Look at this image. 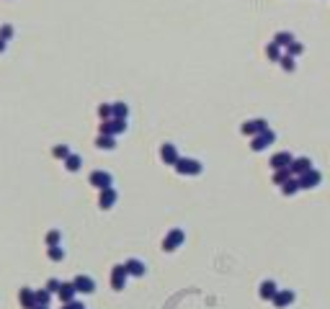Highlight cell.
Here are the masks:
<instances>
[{
	"label": "cell",
	"instance_id": "1",
	"mask_svg": "<svg viewBox=\"0 0 330 309\" xmlns=\"http://www.w3.org/2000/svg\"><path fill=\"white\" fill-rule=\"evenodd\" d=\"M173 168L181 175H201V170H204V165L199 163V160H193V157H178V163Z\"/></svg>",
	"mask_w": 330,
	"mask_h": 309
},
{
	"label": "cell",
	"instance_id": "2",
	"mask_svg": "<svg viewBox=\"0 0 330 309\" xmlns=\"http://www.w3.org/2000/svg\"><path fill=\"white\" fill-rule=\"evenodd\" d=\"M186 242V232L181 230V227H176V230H170L168 235H165V240H163V250L165 253H176V250Z\"/></svg>",
	"mask_w": 330,
	"mask_h": 309
},
{
	"label": "cell",
	"instance_id": "3",
	"mask_svg": "<svg viewBox=\"0 0 330 309\" xmlns=\"http://www.w3.org/2000/svg\"><path fill=\"white\" fill-rule=\"evenodd\" d=\"M274 142H276V134L271 129H266V132H260V134H256L253 139H250V150H253V152H263L266 147H271Z\"/></svg>",
	"mask_w": 330,
	"mask_h": 309
},
{
	"label": "cell",
	"instance_id": "4",
	"mask_svg": "<svg viewBox=\"0 0 330 309\" xmlns=\"http://www.w3.org/2000/svg\"><path fill=\"white\" fill-rule=\"evenodd\" d=\"M88 180H90V186L98 188V191H104V188H111V186H113V175L106 173V170H93Z\"/></svg>",
	"mask_w": 330,
	"mask_h": 309
},
{
	"label": "cell",
	"instance_id": "5",
	"mask_svg": "<svg viewBox=\"0 0 330 309\" xmlns=\"http://www.w3.org/2000/svg\"><path fill=\"white\" fill-rule=\"evenodd\" d=\"M127 278H129V273H127V266H113V271H111V289L113 291H121L124 286H127Z\"/></svg>",
	"mask_w": 330,
	"mask_h": 309
},
{
	"label": "cell",
	"instance_id": "6",
	"mask_svg": "<svg viewBox=\"0 0 330 309\" xmlns=\"http://www.w3.org/2000/svg\"><path fill=\"white\" fill-rule=\"evenodd\" d=\"M98 132H101V134L116 137V134H121V132H127V121H124V119H109V121H101Z\"/></svg>",
	"mask_w": 330,
	"mask_h": 309
},
{
	"label": "cell",
	"instance_id": "7",
	"mask_svg": "<svg viewBox=\"0 0 330 309\" xmlns=\"http://www.w3.org/2000/svg\"><path fill=\"white\" fill-rule=\"evenodd\" d=\"M266 129H268V121L266 119H250V121H245L243 127H240V132L248 134V137H256V134L266 132Z\"/></svg>",
	"mask_w": 330,
	"mask_h": 309
},
{
	"label": "cell",
	"instance_id": "8",
	"mask_svg": "<svg viewBox=\"0 0 330 309\" xmlns=\"http://www.w3.org/2000/svg\"><path fill=\"white\" fill-rule=\"evenodd\" d=\"M294 299H297V296H294V291H289V289H279L276 296H274L271 302H274V307H279V309H287V307L294 304Z\"/></svg>",
	"mask_w": 330,
	"mask_h": 309
},
{
	"label": "cell",
	"instance_id": "9",
	"mask_svg": "<svg viewBox=\"0 0 330 309\" xmlns=\"http://www.w3.org/2000/svg\"><path fill=\"white\" fill-rule=\"evenodd\" d=\"M289 170H292V175H304L307 170H312V160L310 157H294L292 160V165H289Z\"/></svg>",
	"mask_w": 330,
	"mask_h": 309
},
{
	"label": "cell",
	"instance_id": "10",
	"mask_svg": "<svg viewBox=\"0 0 330 309\" xmlns=\"http://www.w3.org/2000/svg\"><path fill=\"white\" fill-rule=\"evenodd\" d=\"M73 283H75L77 294H93L96 291V281L90 278V276H75Z\"/></svg>",
	"mask_w": 330,
	"mask_h": 309
},
{
	"label": "cell",
	"instance_id": "11",
	"mask_svg": "<svg viewBox=\"0 0 330 309\" xmlns=\"http://www.w3.org/2000/svg\"><path fill=\"white\" fill-rule=\"evenodd\" d=\"M119 201V193H116V188H104V191H101V199H98V206H101V209H111V206L113 204H116Z\"/></svg>",
	"mask_w": 330,
	"mask_h": 309
},
{
	"label": "cell",
	"instance_id": "12",
	"mask_svg": "<svg viewBox=\"0 0 330 309\" xmlns=\"http://www.w3.org/2000/svg\"><path fill=\"white\" fill-rule=\"evenodd\" d=\"M299 183H302V188H315V186L323 183V175L317 173V170H307L304 175H299Z\"/></svg>",
	"mask_w": 330,
	"mask_h": 309
},
{
	"label": "cell",
	"instance_id": "13",
	"mask_svg": "<svg viewBox=\"0 0 330 309\" xmlns=\"http://www.w3.org/2000/svg\"><path fill=\"white\" fill-rule=\"evenodd\" d=\"M75 294H77V289H75V283H73V281L62 283V286H60V291H57V296H60V302H62V304L75 302Z\"/></svg>",
	"mask_w": 330,
	"mask_h": 309
},
{
	"label": "cell",
	"instance_id": "14",
	"mask_svg": "<svg viewBox=\"0 0 330 309\" xmlns=\"http://www.w3.org/2000/svg\"><path fill=\"white\" fill-rule=\"evenodd\" d=\"M18 299H21V307H24V309H34V307H37V291L29 289V286H24L21 294H18Z\"/></svg>",
	"mask_w": 330,
	"mask_h": 309
},
{
	"label": "cell",
	"instance_id": "15",
	"mask_svg": "<svg viewBox=\"0 0 330 309\" xmlns=\"http://www.w3.org/2000/svg\"><path fill=\"white\" fill-rule=\"evenodd\" d=\"M292 160H294V157H292L289 152H276L274 157L268 160V165L274 168V170H281V168H289V165H292Z\"/></svg>",
	"mask_w": 330,
	"mask_h": 309
},
{
	"label": "cell",
	"instance_id": "16",
	"mask_svg": "<svg viewBox=\"0 0 330 309\" xmlns=\"http://www.w3.org/2000/svg\"><path fill=\"white\" fill-rule=\"evenodd\" d=\"M160 157H163V163H165V165H176L181 155H178V150H176V144H163Z\"/></svg>",
	"mask_w": 330,
	"mask_h": 309
},
{
	"label": "cell",
	"instance_id": "17",
	"mask_svg": "<svg viewBox=\"0 0 330 309\" xmlns=\"http://www.w3.org/2000/svg\"><path fill=\"white\" fill-rule=\"evenodd\" d=\"M124 266H127V273H129V276H137V278L145 276V271H147V268H145V263L137 260V258H129L127 263H124Z\"/></svg>",
	"mask_w": 330,
	"mask_h": 309
},
{
	"label": "cell",
	"instance_id": "18",
	"mask_svg": "<svg viewBox=\"0 0 330 309\" xmlns=\"http://www.w3.org/2000/svg\"><path fill=\"white\" fill-rule=\"evenodd\" d=\"M276 291H279V286H276V281H263L260 283V289H258V294H260V299H274L276 296Z\"/></svg>",
	"mask_w": 330,
	"mask_h": 309
},
{
	"label": "cell",
	"instance_id": "19",
	"mask_svg": "<svg viewBox=\"0 0 330 309\" xmlns=\"http://www.w3.org/2000/svg\"><path fill=\"white\" fill-rule=\"evenodd\" d=\"M299 191H302V183H299L297 175H292V178L281 186V193H284V196H294V193H299Z\"/></svg>",
	"mask_w": 330,
	"mask_h": 309
},
{
	"label": "cell",
	"instance_id": "20",
	"mask_svg": "<svg viewBox=\"0 0 330 309\" xmlns=\"http://www.w3.org/2000/svg\"><path fill=\"white\" fill-rule=\"evenodd\" d=\"M96 147H98V150H116V137H111V134H98Z\"/></svg>",
	"mask_w": 330,
	"mask_h": 309
},
{
	"label": "cell",
	"instance_id": "21",
	"mask_svg": "<svg viewBox=\"0 0 330 309\" xmlns=\"http://www.w3.org/2000/svg\"><path fill=\"white\" fill-rule=\"evenodd\" d=\"M294 41H297V39H294L292 31H279L274 36V44H279V47H289V44H294Z\"/></svg>",
	"mask_w": 330,
	"mask_h": 309
},
{
	"label": "cell",
	"instance_id": "22",
	"mask_svg": "<svg viewBox=\"0 0 330 309\" xmlns=\"http://www.w3.org/2000/svg\"><path fill=\"white\" fill-rule=\"evenodd\" d=\"M65 168L70 170V173H77V170L83 168V157L80 155H70V157L65 160Z\"/></svg>",
	"mask_w": 330,
	"mask_h": 309
},
{
	"label": "cell",
	"instance_id": "23",
	"mask_svg": "<svg viewBox=\"0 0 330 309\" xmlns=\"http://www.w3.org/2000/svg\"><path fill=\"white\" fill-rule=\"evenodd\" d=\"M289 178H292V170H289V168L274 170V183H276V186H284V183H287Z\"/></svg>",
	"mask_w": 330,
	"mask_h": 309
},
{
	"label": "cell",
	"instance_id": "24",
	"mask_svg": "<svg viewBox=\"0 0 330 309\" xmlns=\"http://www.w3.org/2000/svg\"><path fill=\"white\" fill-rule=\"evenodd\" d=\"M113 119H129V106L127 103H113Z\"/></svg>",
	"mask_w": 330,
	"mask_h": 309
},
{
	"label": "cell",
	"instance_id": "25",
	"mask_svg": "<svg viewBox=\"0 0 330 309\" xmlns=\"http://www.w3.org/2000/svg\"><path fill=\"white\" fill-rule=\"evenodd\" d=\"M47 258L54 260V263H62L65 260V250L60 245H54V247H47Z\"/></svg>",
	"mask_w": 330,
	"mask_h": 309
},
{
	"label": "cell",
	"instance_id": "26",
	"mask_svg": "<svg viewBox=\"0 0 330 309\" xmlns=\"http://www.w3.org/2000/svg\"><path fill=\"white\" fill-rule=\"evenodd\" d=\"M52 302V291L49 289H39L37 291V307H49Z\"/></svg>",
	"mask_w": 330,
	"mask_h": 309
},
{
	"label": "cell",
	"instance_id": "27",
	"mask_svg": "<svg viewBox=\"0 0 330 309\" xmlns=\"http://www.w3.org/2000/svg\"><path fill=\"white\" fill-rule=\"evenodd\" d=\"M44 240H47V247H54V245L62 242V232H60V230H49Z\"/></svg>",
	"mask_w": 330,
	"mask_h": 309
},
{
	"label": "cell",
	"instance_id": "28",
	"mask_svg": "<svg viewBox=\"0 0 330 309\" xmlns=\"http://www.w3.org/2000/svg\"><path fill=\"white\" fill-rule=\"evenodd\" d=\"M266 54H268V60H271V62H279V60H281V47L271 41L268 47H266Z\"/></svg>",
	"mask_w": 330,
	"mask_h": 309
},
{
	"label": "cell",
	"instance_id": "29",
	"mask_svg": "<svg viewBox=\"0 0 330 309\" xmlns=\"http://www.w3.org/2000/svg\"><path fill=\"white\" fill-rule=\"evenodd\" d=\"M52 155H54L57 160H62V163H65V160H67V157H70L73 152H70V147H67V144H57V147H54V150H52Z\"/></svg>",
	"mask_w": 330,
	"mask_h": 309
},
{
	"label": "cell",
	"instance_id": "30",
	"mask_svg": "<svg viewBox=\"0 0 330 309\" xmlns=\"http://www.w3.org/2000/svg\"><path fill=\"white\" fill-rule=\"evenodd\" d=\"M294 60H297V57H292V54H284L281 57V67H284V70H287V72H294V70H297V62H294Z\"/></svg>",
	"mask_w": 330,
	"mask_h": 309
},
{
	"label": "cell",
	"instance_id": "31",
	"mask_svg": "<svg viewBox=\"0 0 330 309\" xmlns=\"http://www.w3.org/2000/svg\"><path fill=\"white\" fill-rule=\"evenodd\" d=\"M98 116H101V121L113 119V103H104V106H98Z\"/></svg>",
	"mask_w": 330,
	"mask_h": 309
},
{
	"label": "cell",
	"instance_id": "32",
	"mask_svg": "<svg viewBox=\"0 0 330 309\" xmlns=\"http://www.w3.org/2000/svg\"><path fill=\"white\" fill-rule=\"evenodd\" d=\"M304 52V44L302 41H294V44H289L287 47V54H292V57H299Z\"/></svg>",
	"mask_w": 330,
	"mask_h": 309
},
{
	"label": "cell",
	"instance_id": "33",
	"mask_svg": "<svg viewBox=\"0 0 330 309\" xmlns=\"http://www.w3.org/2000/svg\"><path fill=\"white\" fill-rule=\"evenodd\" d=\"M60 286H62V281H60V278H49V281H47V286H44V289H49L52 294H57V291H60Z\"/></svg>",
	"mask_w": 330,
	"mask_h": 309
},
{
	"label": "cell",
	"instance_id": "34",
	"mask_svg": "<svg viewBox=\"0 0 330 309\" xmlns=\"http://www.w3.org/2000/svg\"><path fill=\"white\" fill-rule=\"evenodd\" d=\"M0 36H3V39H13V26H10V24H5V26H0Z\"/></svg>",
	"mask_w": 330,
	"mask_h": 309
},
{
	"label": "cell",
	"instance_id": "35",
	"mask_svg": "<svg viewBox=\"0 0 330 309\" xmlns=\"http://www.w3.org/2000/svg\"><path fill=\"white\" fill-rule=\"evenodd\" d=\"M62 309H85V304L75 299V302H67V304H62Z\"/></svg>",
	"mask_w": 330,
	"mask_h": 309
},
{
	"label": "cell",
	"instance_id": "36",
	"mask_svg": "<svg viewBox=\"0 0 330 309\" xmlns=\"http://www.w3.org/2000/svg\"><path fill=\"white\" fill-rule=\"evenodd\" d=\"M5 47H8V39H3V36H0V54L5 52Z\"/></svg>",
	"mask_w": 330,
	"mask_h": 309
},
{
	"label": "cell",
	"instance_id": "37",
	"mask_svg": "<svg viewBox=\"0 0 330 309\" xmlns=\"http://www.w3.org/2000/svg\"><path fill=\"white\" fill-rule=\"evenodd\" d=\"M34 309H49V307H34Z\"/></svg>",
	"mask_w": 330,
	"mask_h": 309
}]
</instances>
